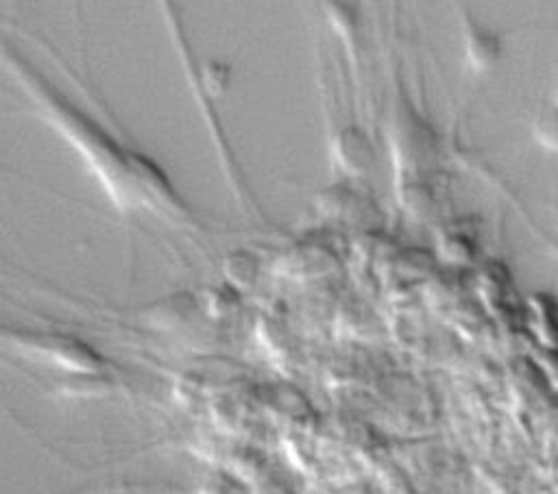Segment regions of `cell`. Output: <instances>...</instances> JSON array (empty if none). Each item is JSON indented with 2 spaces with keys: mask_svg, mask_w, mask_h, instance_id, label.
<instances>
[{
  "mask_svg": "<svg viewBox=\"0 0 558 494\" xmlns=\"http://www.w3.org/2000/svg\"><path fill=\"white\" fill-rule=\"evenodd\" d=\"M462 44L466 61L477 72H488L501 57V39L490 28L477 24L475 20H464Z\"/></svg>",
  "mask_w": 558,
  "mask_h": 494,
  "instance_id": "1",
  "label": "cell"
},
{
  "mask_svg": "<svg viewBox=\"0 0 558 494\" xmlns=\"http://www.w3.org/2000/svg\"><path fill=\"white\" fill-rule=\"evenodd\" d=\"M530 311H532V326H534L536 335L541 337V342L547 344L549 348H556L558 346V309H556V302L545 294H536L530 300Z\"/></svg>",
  "mask_w": 558,
  "mask_h": 494,
  "instance_id": "2",
  "label": "cell"
},
{
  "mask_svg": "<svg viewBox=\"0 0 558 494\" xmlns=\"http://www.w3.org/2000/svg\"><path fill=\"white\" fill-rule=\"evenodd\" d=\"M532 133L543 148L558 150V107H549L541 111L534 120Z\"/></svg>",
  "mask_w": 558,
  "mask_h": 494,
  "instance_id": "3",
  "label": "cell"
},
{
  "mask_svg": "<svg viewBox=\"0 0 558 494\" xmlns=\"http://www.w3.org/2000/svg\"><path fill=\"white\" fill-rule=\"evenodd\" d=\"M342 150H340V157L344 161V165L349 170H362L368 159H371V150H368V144L362 135H353V133H344L342 135Z\"/></svg>",
  "mask_w": 558,
  "mask_h": 494,
  "instance_id": "4",
  "label": "cell"
}]
</instances>
